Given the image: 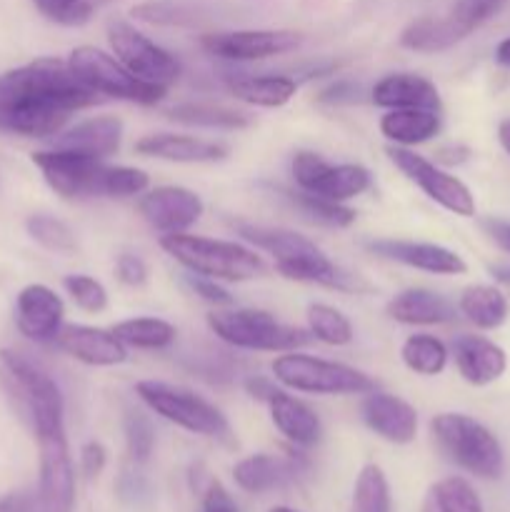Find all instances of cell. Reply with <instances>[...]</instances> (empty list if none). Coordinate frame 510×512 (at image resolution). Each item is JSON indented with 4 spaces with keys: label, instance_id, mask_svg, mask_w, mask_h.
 Masks as SVG:
<instances>
[{
    "label": "cell",
    "instance_id": "cell-53",
    "mask_svg": "<svg viewBox=\"0 0 510 512\" xmlns=\"http://www.w3.org/2000/svg\"><path fill=\"white\" fill-rule=\"evenodd\" d=\"M470 158V148L463 143H448V145H440L435 150V163L440 168H458V165L468 163Z\"/></svg>",
    "mask_w": 510,
    "mask_h": 512
},
{
    "label": "cell",
    "instance_id": "cell-58",
    "mask_svg": "<svg viewBox=\"0 0 510 512\" xmlns=\"http://www.w3.org/2000/svg\"><path fill=\"white\" fill-rule=\"evenodd\" d=\"M90 5H93L95 10L98 8H103V5H113V3H120V0H88Z\"/></svg>",
    "mask_w": 510,
    "mask_h": 512
},
{
    "label": "cell",
    "instance_id": "cell-24",
    "mask_svg": "<svg viewBox=\"0 0 510 512\" xmlns=\"http://www.w3.org/2000/svg\"><path fill=\"white\" fill-rule=\"evenodd\" d=\"M370 103L383 110H438L443 113V98L438 85L418 73H388L370 88Z\"/></svg>",
    "mask_w": 510,
    "mask_h": 512
},
{
    "label": "cell",
    "instance_id": "cell-3",
    "mask_svg": "<svg viewBox=\"0 0 510 512\" xmlns=\"http://www.w3.org/2000/svg\"><path fill=\"white\" fill-rule=\"evenodd\" d=\"M233 228L243 243L268 253L275 270L285 280L320 285V288L340 290V293H368L370 290V283H365L358 273L340 268L335 260L325 255L320 245L295 230L280 228V225L243 223V220L233 223Z\"/></svg>",
    "mask_w": 510,
    "mask_h": 512
},
{
    "label": "cell",
    "instance_id": "cell-2",
    "mask_svg": "<svg viewBox=\"0 0 510 512\" xmlns=\"http://www.w3.org/2000/svg\"><path fill=\"white\" fill-rule=\"evenodd\" d=\"M30 158L43 175L45 185L63 200H123L143 195L150 188V175L145 170L133 165H113L75 150H35Z\"/></svg>",
    "mask_w": 510,
    "mask_h": 512
},
{
    "label": "cell",
    "instance_id": "cell-14",
    "mask_svg": "<svg viewBox=\"0 0 510 512\" xmlns=\"http://www.w3.org/2000/svg\"><path fill=\"white\" fill-rule=\"evenodd\" d=\"M38 443V508L40 512H75V465L63 428L35 433Z\"/></svg>",
    "mask_w": 510,
    "mask_h": 512
},
{
    "label": "cell",
    "instance_id": "cell-33",
    "mask_svg": "<svg viewBox=\"0 0 510 512\" xmlns=\"http://www.w3.org/2000/svg\"><path fill=\"white\" fill-rule=\"evenodd\" d=\"M168 118L180 125H190V128H205V130H243L253 123L245 110L228 108L223 103H180L168 110Z\"/></svg>",
    "mask_w": 510,
    "mask_h": 512
},
{
    "label": "cell",
    "instance_id": "cell-23",
    "mask_svg": "<svg viewBox=\"0 0 510 512\" xmlns=\"http://www.w3.org/2000/svg\"><path fill=\"white\" fill-rule=\"evenodd\" d=\"M125 125L118 115H93L73 128H63L55 138H50V148L75 150V153L93 155V158L108 160L118 155L123 145Z\"/></svg>",
    "mask_w": 510,
    "mask_h": 512
},
{
    "label": "cell",
    "instance_id": "cell-16",
    "mask_svg": "<svg viewBox=\"0 0 510 512\" xmlns=\"http://www.w3.org/2000/svg\"><path fill=\"white\" fill-rule=\"evenodd\" d=\"M138 213L160 235L190 233V228L203 218L205 203L195 190L183 185H158L140 195Z\"/></svg>",
    "mask_w": 510,
    "mask_h": 512
},
{
    "label": "cell",
    "instance_id": "cell-45",
    "mask_svg": "<svg viewBox=\"0 0 510 512\" xmlns=\"http://www.w3.org/2000/svg\"><path fill=\"white\" fill-rule=\"evenodd\" d=\"M503 3L505 0H458V3L453 5V10H450V15H453L455 23L470 35L475 28H480L490 15L498 13Z\"/></svg>",
    "mask_w": 510,
    "mask_h": 512
},
{
    "label": "cell",
    "instance_id": "cell-50",
    "mask_svg": "<svg viewBox=\"0 0 510 512\" xmlns=\"http://www.w3.org/2000/svg\"><path fill=\"white\" fill-rule=\"evenodd\" d=\"M108 465V450L98 440H88V443L80 448V470H83L85 480H95Z\"/></svg>",
    "mask_w": 510,
    "mask_h": 512
},
{
    "label": "cell",
    "instance_id": "cell-21",
    "mask_svg": "<svg viewBox=\"0 0 510 512\" xmlns=\"http://www.w3.org/2000/svg\"><path fill=\"white\" fill-rule=\"evenodd\" d=\"M450 358L460 378L473 388H488L508 370V353L485 335H455L450 343Z\"/></svg>",
    "mask_w": 510,
    "mask_h": 512
},
{
    "label": "cell",
    "instance_id": "cell-36",
    "mask_svg": "<svg viewBox=\"0 0 510 512\" xmlns=\"http://www.w3.org/2000/svg\"><path fill=\"white\" fill-rule=\"evenodd\" d=\"M400 360L410 373L420 378H435L448 368L450 348L430 333H413L400 345Z\"/></svg>",
    "mask_w": 510,
    "mask_h": 512
},
{
    "label": "cell",
    "instance_id": "cell-7",
    "mask_svg": "<svg viewBox=\"0 0 510 512\" xmlns=\"http://www.w3.org/2000/svg\"><path fill=\"white\" fill-rule=\"evenodd\" d=\"M430 435L440 453L480 480H500L505 453L493 430L465 413H438L430 420Z\"/></svg>",
    "mask_w": 510,
    "mask_h": 512
},
{
    "label": "cell",
    "instance_id": "cell-15",
    "mask_svg": "<svg viewBox=\"0 0 510 512\" xmlns=\"http://www.w3.org/2000/svg\"><path fill=\"white\" fill-rule=\"evenodd\" d=\"M303 35L285 28L210 30L200 35V48L225 63H255L300 48Z\"/></svg>",
    "mask_w": 510,
    "mask_h": 512
},
{
    "label": "cell",
    "instance_id": "cell-55",
    "mask_svg": "<svg viewBox=\"0 0 510 512\" xmlns=\"http://www.w3.org/2000/svg\"><path fill=\"white\" fill-rule=\"evenodd\" d=\"M495 63L500 68H510V35L505 40H500L498 48H495Z\"/></svg>",
    "mask_w": 510,
    "mask_h": 512
},
{
    "label": "cell",
    "instance_id": "cell-31",
    "mask_svg": "<svg viewBox=\"0 0 510 512\" xmlns=\"http://www.w3.org/2000/svg\"><path fill=\"white\" fill-rule=\"evenodd\" d=\"M458 313L478 330H498L508 320L510 303L498 285L475 283L460 293Z\"/></svg>",
    "mask_w": 510,
    "mask_h": 512
},
{
    "label": "cell",
    "instance_id": "cell-57",
    "mask_svg": "<svg viewBox=\"0 0 510 512\" xmlns=\"http://www.w3.org/2000/svg\"><path fill=\"white\" fill-rule=\"evenodd\" d=\"M420 512H440V510H438V505L433 503V498H430V495H425L423 508H420Z\"/></svg>",
    "mask_w": 510,
    "mask_h": 512
},
{
    "label": "cell",
    "instance_id": "cell-38",
    "mask_svg": "<svg viewBox=\"0 0 510 512\" xmlns=\"http://www.w3.org/2000/svg\"><path fill=\"white\" fill-rule=\"evenodd\" d=\"M393 500H390V485L385 478L383 468L368 463L360 468L353 488V510L350 512H390Z\"/></svg>",
    "mask_w": 510,
    "mask_h": 512
},
{
    "label": "cell",
    "instance_id": "cell-44",
    "mask_svg": "<svg viewBox=\"0 0 510 512\" xmlns=\"http://www.w3.org/2000/svg\"><path fill=\"white\" fill-rule=\"evenodd\" d=\"M115 493L128 508H148L153 503L155 490L150 480L140 473V465H133V468H125L120 473L118 483H115Z\"/></svg>",
    "mask_w": 510,
    "mask_h": 512
},
{
    "label": "cell",
    "instance_id": "cell-9",
    "mask_svg": "<svg viewBox=\"0 0 510 512\" xmlns=\"http://www.w3.org/2000/svg\"><path fill=\"white\" fill-rule=\"evenodd\" d=\"M270 370L285 390L303 395L343 398V395H365L380 388L378 380L370 378L363 370L353 368V365L300 353V350L278 353Z\"/></svg>",
    "mask_w": 510,
    "mask_h": 512
},
{
    "label": "cell",
    "instance_id": "cell-4",
    "mask_svg": "<svg viewBox=\"0 0 510 512\" xmlns=\"http://www.w3.org/2000/svg\"><path fill=\"white\" fill-rule=\"evenodd\" d=\"M0 390L33 435L65 425V400L58 383L18 350H0Z\"/></svg>",
    "mask_w": 510,
    "mask_h": 512
},
{
    "label": "cell",
    "instance_id": "cell-26",
    "mask_svg": "<svg viewBox=\"0 0 510 512\" xmlns=\"http://www.w3.org/2000/svg\"><path fill=\"white\" fill-rule=\"evenodd\" d=\"M385 315L395 323L410 325V328H430V325L453 323L460 313L453 300L435 290L405 288L388 300Z\"/></svg>",
    "mask_w": 510,
    "mask_h": 512
},
{
    "label": "cell",
    "instance_id": "cell-43",
    "mask_svg": "<svg viewBox=\"0 0 510 512\" xmlns=\"http://www.w3.org/2000/svg\"><path fill=\"white\" fill-rule=\"evenodd\" d=\"M40 15L63 28H80L95 15V8L88 0H33Z\"/></svg>",
    "mask_w": 510,
    "mask_h": 512
},
{
    "label": "cell",
    "instance_id": "cell-10",
    "mask_svg": "<svg viewBox=\"0 0 510 512\" xmlns=\"http://www.w3.org/2000/svg\"><path fill=\"white\" fill-rule=\"evenodd\" d=\"M68 65L80 83L88 85L103 100L113 98L135 105H158L168 95V88L145 83L130 73L113 53H105L95 45H78L70 50Z\"/></svg>",
    "mask_w": 510,
    "mask_h": 512
},
{
    "label": "cell",
    "instance_id": "cell-32",
    "mask_svg": "<svg viewBox=\"0 0 510 512\" xmlns=\"http://www.w3.org/2000/svg\"><path fill=\"white\" fill-rule=\"evenodd\" d=\"M135 20L163 28H195L213 20V10L203 0H145L130 10Z\"/></svg>",
    "mask_w": 510,
    "mask_h": 512
},
{
    "label": "cell",
    "instance_id": "cell-29",
    "mask_svg": "<svg viewBox=\"0 0 510 512\" xmlns=\"http://www.w3.org/2000/svg\"><path fill=\"white\" fill-rule=\"evenodd\" d=\"M378 128L380 135L390 145H398V148H418V145L438 138L440 130H443V115L438 110L420 108L385 110V115H380Z\"/></svg>",
    "mask_w": 510,
    "mask_h": 512
},
{
    "label": "cell",
    "instance_id": "cell-20",
    "mask_svg": "<svg viewBox=\"0 0 510 512\" xmlns=\"http://www.w3.org/2000/svg\"><path fill=\"white\" fill-rule=\"evenodd\" d=\"M55 348L88 368H115L128 360V348L113 333V328L83 323H65L55 338Z\"/></svg>",
    "mask_w": 510,
    "mask_h": 512
},
{
    "label": "cell",
    "instance_id": "cell-19",
    "mask_svg": "<svg viewBox=\"0 0 510 512\" xmlns=\"http://www.w3.org/2000/svg\"><path fill=\"white\" fill-rule=\"evenodd\" d=\"M360 418L370 433L390 445H410L418 438V410L400 395L375 388L360 400Z\"/></svg>",
    "mask_w": 510,
    "mask_h": 512
},
{
    "label": "cell",
    "instance_id": "cell-59",
    "mask_svg": "<svg viewBox=\"0 0 510 512\" xmlns=\"http://www.w3.org/2000/svg\"><path fill=\"white\" fill-rule=\"evenodd\" d=\"M270 512H298V510H290V508H273Z\"/></svg>",
    "mask_w": 510,
    "mask_h": 512
},
{
    "label": "cell",
    "instance_id": "cell-27",
    "mask_svg": "<svg viewBox=\"0 0 510 512\" xmlns=\"http://www.w3.org/2000/svg\"><path fill=\"white\" fill-rule=\"evenodd\" d=\"M300 460L298 458H283V455H248V458L238 460L233 468V480L240 490L245 493H270V490L285 488L293 483L300 473Z\"/></svg>",
    "mask_w": 510,
    "mask_h": 512
},
{
    "label": "cell",
    "instance_id": "cell-25",
    "mask_svg": "<svg viewBox=\"0 0 510 512\" xmlns=\"http://www.w3.org/2000/svg\"><path fill=\"white\" fill-rule=\"evenodd\" d=\"M268 413L270 423L275 425V430H278L293 448L308 450L313 448V445H318L320 438H323L320 415L315 413L303 398H298L293 390L280 388L278 393L270 398Z\"/></svg>",
    "mask_w": 510,
    "mask_h": 512
},
{
    "label": "cell",
    "instance_id": "cell-35",
    "mask_svg": "<svg viewBox=\"0 0 510 512\" xmlns=\"http://www.w3.org/2000/svg\"><path fill=\"white\" fill-rule=\"evenodd\" d=\"M113 333L123 340L125 348L135 350H168L178 338V328L155 315L120 320L113 325Z\"/></svg>",
    "mask_w": 510,
    "mask_h": 512
},
{
    "label": "cell",
    "instance_id": "cell-28",
    "mask_svg": "<svg viewBox=\"0 0 510 512\" xmlns=\"http://www.w3.org/2000/svg\"><path fill=\"white\" fill-rule=\"evenodd\" d=\"M225 88L235 100L253 108H283L298 93V80L283 73H240L225 78Z\"/></svg>",
    "mask_w": 510,
    "mask_h": 512
},
{
    "label": "cell",
    "instance_id": "cell-37",
    "mask_svg": "<svg viewBox=\"0 0 510 512\" xmlns=\"http://www.w3.org/2000/svg\"><path fill=\"white\" fill-rule=\"evenodd\" d=\"M305 323L308 333L318 343L330 345V348H345L355 340V328L348 315L328 303H310L305 310Z\"/></svg>",
    "mask_w": 510,
    "mask_h": 512
},
{
    "label": "cell",
    "instance_id": "cell-46",
    "mask_svg": "<svg viewBox=\"0 0 510 512\" xmlns=\"http://www.w3.org/2000/svg\"><path fill=\"white\" fill-rule=\"evenodd\" d=\"M183 283L190 293L198 295L203 303L213 305V308H228V305H233V295L228 293V288H225L220 280L205 278V275H195V273H188V270H185Z\"/></svg>",
    "mask_w": 510,
    "mask_h": 512
},
{
    "label": "cell",
    "instance_id": "cell-47",
    "mask_svg": "<svg viewBox=\"0 0 510 512\" xmlns=\"http://www.w3.org/2000/svg\"><path fill=\"white\" fill-rule=\"evenodd\" d=\"M115 278L125 288H143L150 280V268L138 253H120L115 258Z\"/></svg>",
    "mask_w": 510,
    "mask_h": 512
},
{
    "label": "cell",
    "instance_id": "cell-18",
    "mask_svg": "<svg viewBox=\"0 0 510 512\" xmlns=\"http://www.w3.org/2000/svg\"><path fill=\"white\" fill-rule=\"evenodd\" d=\"M65 325V303L50 285L30 283L15 298V328L35 345H55Z\"/></svg>",
    "mask_w": 510,
    "mask_h": 512
},
{
    "label": "cell",
    "instance_id": "cell-1",
    "mask_svg": "<svg viewBox=\"0 0 510 512\" xmlns=\"http://www.w3.org/2000/svg\"><path fill=\"white\" fill-rule=\"evenodd\" d=\"M103 103L68 60L35 58L0 73V133L50 140L78 110Z\"/></svg>",
    "mask_w": 510,
    "mask_h": 512
},
{
    "label": "cell",
    "instance_id": "cell-54",
    "mask_svg": "<svg viewBox=\"0 0 510 512\" xmlns=\"http://www.w3.org/2000/svg\"><path fill=\"white\" fill-rule=\"evenodd\" d=\"M480 228L485 230L490 240L498 245L503 253L510 255V223L508 220H500V218H485L480 220Z\"/></svg>",
    "mask_w": 510,
    "mask_h": 512
},
{
    "label": "cell",
    "instance_id": "cell-51",
    "mask_svg": "<svg viewBox=\"0 0 510 512\" xmlns=\"http://www.w3.org/2000/svg\"><path fill=\"white\" fill-rule=\"evenodd\" d=\"M0 512H40L38 493L33 490H13L0 498Z\"/></svg>",
    "mask_w": 510,
    "mask_h": 512
},
{
    "label": "cell",
    "instance_id": "cell-8",
    "mask_svg": "<svg viewBox=\"0 0 510 512\" xmlns=\"http://www.w3.org/2000/svg\"><path fill=\"white\" fill-rule=\"evenodd\" d=\"M205 323L220 343L250 353H288L313 343L308 330L283 323L260 308H215L210 310Z\"/></svg>",
    "mask_w": 510,
    "mask_h": 512
},
{
    "label": "cell",
    "instance_id": "cell-56",
    "mask_svg": "<svg viewBox=\"0 0 510 512\" xmlns=\"http://www.w3.org/2000/svg\"><path fill=\"white\" fill-rule=\"evenodd\" d=\"M498 140L500 145H503L505 153L510 155V120H503V123L498 125Z\"/></svg>",
    "mask_w": 510,
    "mask_h": 512
},
{
    "label": "cell",
    "instance_id": "cell-22",
    "mask_svg": "<svg viewBox=\"0 0 510 512\" xmlns=\"http://www.w3.org/2000/svg\"><path fill=\"white\" fill-rule=\"evenodd\" d=\"M135 153L165 163L205 165L228 158L230 148L220 140L198 138L188 133H148L135 140Z\"/></svg>",
    "mask_w": 510,
    "mask_h": 512
},
{
    "label": "cell",
    "instance_id": "cell-5",
    "mask_svg": "<svg viewBox=\"0 0 510 512\" xmlns=\"http://www.w3.org/2000/svg\"><path fill=\"white\" fill-rule=\"evenodd\" d=\"M160 248L188 273L205 275L220 283H248V280L263 278L268 270L258 250L238 240L175 233L160 235Z\"/></svg>",
    "mask_w": 510,
    "mask_h": 512
},
{
    "label": "cell",
    "instance_id": "cell-34",
    "mask_svg": "<svg viewBox=\"0 0 510 512\" xmlns=\"http://www.w3.org/2000/svg\"><path fill=\"white\" fill-rule=\"evenodd\" d=\"M280 193L308 223L333 230H345L355 223V210L348 208V203H335V200L305 193L300 188H280Z\"/></svg>",
    "mask_w": 510,
    "mask_h": 512
},
{
    "label": "cell",
    "instance_id": "cell-40",
    "mask_svg": "<svg viewBox=\"0 0 510 512\" xmlns=\"http://www.w3.org/2000/svg\"><path fill=\"white\" fill-rule=\"evenodd\" d=\"M440 512H485L483 500L465 478H443L428 490Z\"/></svg>",
    "mask_w": 510,
    "mask_h": 512
},
{
    "label": "cell",
    "instance_id": "cell-12",
    "mask_svg": "<svg viewBox=\"0 0 510 512\" xmlns=\"http://www.w3.org/2000/svg\"><path fill=\"white\" fill-rule=\"evenodd\" d=\"M388 160L410 180L418 185L435 205H440L448 213L458 215V218H475L478 205H475V195L458 175L450 173L448 168H440L435 160L425 158V155L415 153L413 148H398V145H388Z\"/></svg>",
    "mask_w": 510,
    "mask_h": 512
},
{
    "label": "cell",
    "instance_id": "cell-48",
    "mask_svg": "<svg viewBox=\"0 0 510 512\" xmlns=\"http://www.w3.org/2000/svg\"><path fill=\"white\" fill-rule=\"evenodd\" d=\"M365 95L370 100V90L365 93V88L355 80H335L330 83L328 88L320 90L318 100L325 105H355V103H363Z\"/></svg>",
    "mask_w": 510,
    "mask_h": 512
},
{
    "label": "cell",
    "instance_id": "cell-39",
    "mask_svg": "<svg viewBox=\"0 0 510 512\" xmlns=\"http://www.w3.org/2000/svg\"><path fill=\"white\" fill-rule=\"evenodd\" d=\"M25 230L30 238L40 245L43 250L55 255H73L78 250V240H75L73 228L65 220L55 218V215L35 213L25 220Z\"/></svg>",
    "mask_w": 510,
    "mask_h": 512
},
{
    "label": "cell",
    "instance_id": "cell-30",
    "mask_svg": "<svg viewBox=\"0 0 510 512\" xmlns=\"http://www.w3.org/2000/svg\"><path fill=\"white\" fill-rule=\"evenodd\" d=\"M468 38L463 28L453 20V15H420L410 20L400 33V45L413 53H443V50L455 48Z\"/></svg>",
    "mask_w": 510,
    "mask_h": 512
},
{
    "label": "cell",
    "instance_id": "cell-13",
    "mask_svg": "<svg viewBox=\"0 0 510 512\" xmlns=\"http://www.w3.org/2000/svg\"><path fill=\"white\" fill-rule=\"evenodd\" d=\"M110 53L125 65L133 75L150 85L170 88L183 73V65L170 50L155 43L153 38L130 25L128 20L113 18L108 23Z\"/></svg>",
    "mask_w": 510,
    "mask_h": 512
},
{
    "label": "cell",
    "instance_id": "cell-41",
    "mask_svg": "<svg viewBox=\"0 0 510 512\" xmlns=\"http://www.w3.org/2000/svg\"><path fill=\"white\" fill-rule=\"evenodd\" d=\"M123 435H125V450L133 465H148L155 450V428L150 423L148 415L140 410H125L123 415Z\"/></svg>",
    "mask_w": 510,
    "mask_h": 512
},
{
    "label": "cell",
    "instance_id": "cell-52",
    "mask_svg": "<svg viewBox=\"0 0 510 512\" xmlns=\"http://www.w3.org/2000/svg\"><path fill=\"white\" fill-rule=\"evenodd\" d=\"M243 388L250 398L258 400V403H263V405H268L270 398H273V395L278 393L283 385H280L275 378H265V375H250V378L243 383Z\"/></svg>",
    "mask_w": 510,
    "mask_h": 512
},
{
    "label": "cell",
    "instance_id": "cell-6",
    "mask_svg": "<svg viewBox=\"0 0 510 512\" xmlns=\"http://www.w3.org/2000/svg\"><path fill=\"white\" fill-rule=\"evenodd\" d=\"M135 395L150 413L168 420L175 428L215 440L225 448L235 445L233 428L223 410L195 390L165 380H140L135 383Z\"/></svg>",
    "mask_w": 510,
    "mask_h": 512
},
{
    "label": "cell",
    "instance_id": "cell-42",
    "mask_svg": "<svg viewBox=\"0 0 510 512\" xmlns=\"http://www.w3.org/2000/svg\"><path fill=\"white\" fill-rule=\"evenodd\" d=\"M65 293L70 295V300L75 303V308H80L83 313H103L110 305V295L105 290V285L98 278L88 273H70L63 278Z\"/></svg>",
    "mask_w": 510,
    "mask_h": 512
},
{
    "label": "cell",
    "instance_id": "cell-49",
    "mask_svg": "<svg viewBox=\"0 0 510 512\" xmlns=\"http://www.w3.org/2000/svg\"><path fill=\"white\" fill-rule=\"evenodd\" d=\"M200 512H240L233 495L218 480H208L200 490Z\"/></svg>",
    "mask_w": 510,
    "mask_h": 512
},
{
    "label": "cell",
    "instance_id": "cell-11",
    "mask_svg": "<svg viewBox=\"0 0 510 512\" xmlns=\"http://www.w3.org/2000/svg\"><path fill=\"white\" fill-rule=\"evenodd\" d=\"M295 188L323 195L335 203H350L373 188V175L360 163H330L315 150H298L290 158Z\"/></svg>",
    "mask_w": 510,
    "mask_h": 512
},
{
    "label": "cell",
    "instance_id": "cell-17",
    "mask_svg": "<svg viewBox=\"0 0 510 512\" xmlns=\"http://www.w3.org/2000/svg\"><path fill=\"white\" fill-rule=\"evenodd\" d=\"M363 248L373 253L375 258L388 260V263L405 265V268L420 270L430 275H465L468 263L463 255L453 248H445L440 243L428 240H405V238H365Z\"/></svg>",
    "mask_w": 510,
    "mask_h": 512
}]
</instances>
